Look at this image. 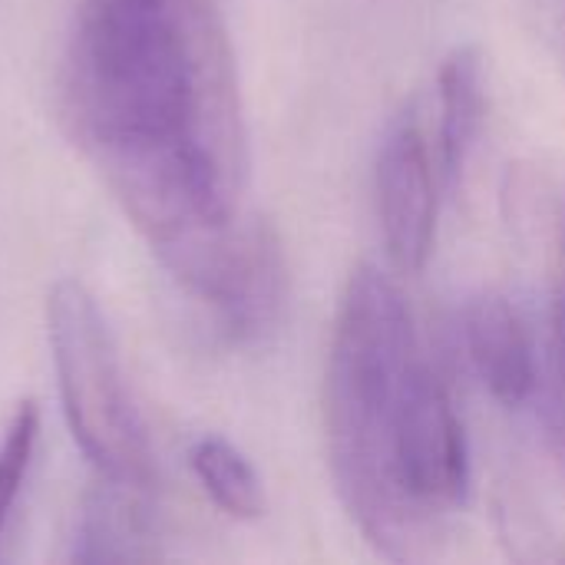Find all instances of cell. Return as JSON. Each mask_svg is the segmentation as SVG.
Wrapping results in <instances>:
<instances>
[{
  "mask_svg": "<svg viewBox=\"0 0 565 565\" xmlns=\"http://www.w3.org/2000/svg\"><path fill=\"white\" fill-rule=\"evenodd\" d=\"M463 338L483 387L503 407H523L536 391V354L520 311L500 295H483L467 305Z\"/></svg>",
  "mask_w": 565,
  "mask_h": 565,
  "instance_id": "obj_5",
  "label": "cell"
},
{
  "mask_svg": "<svg viewBox=\"0 0 565 565\" xmlns=\"http://www.w3.org/2000/svg\"><path fill=\"white\" fill-rule=\"evenodd\" d=\"M142 490L99 480V490L86 500L76 526V563H142L156 559V530L149 523Z\"/></svg>",
  "mask_w": 565,
  "mask_h": 565,
  "instance_id": "obj_6",
  "label": "cell"
},
{
  "mask_svg": "<svg viewBox=\"0 0 565 565\" xmlns=\"http://www.w3.org/2000/svg\"><path fill=\"white\" fill-rule=\"evenodd\" d=\"M324 430L338 497L361 533L391 559L430 556L467 503L470 447L404 291L371 265L341 295Z\"/></svg>",
  "mask_w": 565,
  "mask_h": 565,
  "instance_id": "obj_2",
  "label": "cell"
},
{
  "mask_svg": "<svg viewBox=\"0 0 565 565\" xmlns=\"http://www.w3.org/2000/svg\"><path fill=\"white\" fill-rule=\"evenodd\" d=\"M556 334H559L556 348H559V371H563V394H565V295H563V301H559V321H556Z\"/></svg>",
  "mask_w": 565,
  "mask_h": 565,
  "instance_id": "obj_10",
  "label": "cell"
},
{
  "mask_svg": "<svg viewBox=\"0 0 565 565\" xmlns=\"http://www.w3.org/2000/svg\"><path fill=\"white\" fill-rule=\"evenodd\" d=\"M60 103L172 275L245 218L248 132L215 0H76Z\"/></svg>",
  "mask_w": 565,
  "mask_h": 565,
  "instance_id": "obj_1",
  "label": "cell"
},
{
  "mask_svg": "<svg viewBox=\"0 0 565 565\" xmlns=\"http://www.w3.org/2000/svg\"><path fill=\"white\" fill-rule=\"evenodd\" d=\"M46 338L66 427L99 480L149 493L156 483L152 447L129 397L109 324L76 278H60L46 295Z\"/></svg>",
  "mask_w": 565,
  "mask_h": 565,
  "instance_id": "obj_3",
  "label": "cell"
},
{
  "mask_svg": "<svg viewBox=\"0 0 565 565\" xmlns=\"http://www.w3.org/2000/svg\"><path fill=\"white\" fill-rule=\"evenodd\" d=\"M377 215L387 252L401 271H420L434 248L437 185L427 136L417 113H407L377 156Z\"/></svg>",
  "mask_w": 565,
  "mask_h": 565,
  "instance_id": "obj_4",
  "label": "cell"
},
{
  "mask_svg": "<svg viewBox=\"0 0 565 565\" xmlns=\"http://www.w3.org/2000/svg\"><path fill=\"white\" fill-rule=\"evenodd\" d=\"M189 467L205 497L232 520H258L268 510L265 483L255 463L225 437H199L189 450Z\"/></svg>",
  "mask_w": 565,
  "mask_h": 565,
  "instance_id": "obj_8",
  "label": "cell"
},
{
  "mask_svg": "<svg viewBox=\"0 0 565 565\" xmlns=\"http://www.w3.org/2000/svg\"><path fill=\"white\" fill-rule=\"evenodd\" d=\"M36 434H40V414L33 401L17 404L3 437H0V533L7 526V516L23 490L30 460H33V447H36Z\"/></svg>",
  "mask_w": 565,
  "mask_h": 565,
  "instance_id": "obj_9",
  "label": "cell"
},
{
  "mask_svg": "<svg viewBox=\"0 0 565 565\" xmlns=\"http://www.w3.org/2000/svg\"><path fill=\"white\" fill-rule=\"evenodd\" d=\"M437 146L447 182H457L483 126V60L473 46H457L437 76Z\"/></svg>",
  "mask_w": 565,
  "mask_h": 565,
  "instance_id": "obj_7",
  "label": "cell"
},
{
  "mask_svg": "<svg viewBox=\"0 0 565 565\" xmlns=\"http://www.w3.org/2000/svg\"><path fill=\"white\" fill-rule=\"evenodd\" d=\"M563 430H565V394H563Z\"/></svg>",
  "mask_w": 565,
  "mask_h": 565,
  "instance_id": "obj_11",
  "label": "cell"
}]
</instances>
